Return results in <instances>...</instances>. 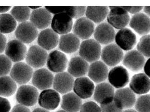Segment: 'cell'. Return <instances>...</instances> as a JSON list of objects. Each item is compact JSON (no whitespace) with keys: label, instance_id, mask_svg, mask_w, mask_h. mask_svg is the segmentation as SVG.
I'll return each mask as SVG.
<instances>
[{"label":"cell","instance_id":"obj_1","mask_svg":"<svg viewBox=\"0 0 150 112\" xmlns=\"http://www.w3.org/2000/svg\"><path fill=\"white\" fill-rule=\"evenodd\" d=\"M101 53L100 44L93 39L85 40L81 43L79 47L80 57L90 63L99 59Z\"/></svg>","mask_w":150,"mask_h":112},{"label":"cell","instance_id":"obj_2","mask_svg":"<svg viewBox=\"0 0 150 112\" xmlns=\"http://www.w3.org/2000/svg\"><path fill=\"white\" fill-rule=\"evenodd\" d=\"M107 15V20L111 27L117 29H123L130 21L128 12L122 6H111Z\"/></svg>","mask_w":150,"mask_h":112},{"label":"cell","instance_id":"obj_3","mask_svg":"<svg viewBox=\"0 0 150 112\" xmlns=\"http://www.w3.org/2000/svg\"><path fill=\"white\" fill-rule=\"evenodd\" d=\"M39 98V93L35 87L30 85H22L17 90L16 100L20 105L32 106L36 104Z\"/></svg>","mask_w":150,"mask_h":112},{"label":"cell","instance_id":"obj_4","mask_svg":"<svg viewBox=\"0 0 150 112\" xmlns=\"http://www.w3.org/2000/svg\"><path fill=\"white\" fill-rule=\"evenodd\" d=\"M47 52L41 47L34 45L28 49L25 57L27 64L31 68H42L47 62Z\"/></svg>","mask_w":150,"mask_h":112},{"label":"cell","instance_id":"obj_5","mask_svg":"<svg viewBox=\"0 0 150 112\" xmlns=\"http://www.w3.org/2000/svg\"><path fill=\"white\" fill-rule=\"evenodd\" d=\"M33 75L31 67L24 62H18L15 64L10 72L11 78L21 85L28 83L32 78Z\"/></svg>","mask_w":150,"mask_h":112},{"label":"cell","instance_id":"obj_6","mask_svg":"<svg viewBox=\"0 0 150 112\" xmlns=\"http://www.w3.org/2000/svg\"><path fill=\"white\" fill-rule=\"evenodd\" d=\"M27 47L18 40H13L8 42L5 48V54L14 62H20L26 57Z\"/></svg>","mask_w":150,"mask_h":112},{"label":"cell","instance_id":"obj_7","mask_svg":"<svg viewBox=\"0 0 150 112\" xmlns=\"http://www.w3.org/2000/svg\"><path fill=\"white\" fill-rule=\"evenodd\" d=\"M51 25L52 30L56 34L64 35L72 29V18L64 13L56 14L52 18Z\"/></svg>","mask_w":150,"mask_h":112},{"label":"cell","instance_id":"obj_8","mask_svg":"<svg viewBox=\"0 0 150 112\" xmlns=\"http://www.w3.org/2000/svg\"><path fill=\"white\" fill-rule=\"evenodd\" d=\"M38 34V28L31 22H23L16 28L15 36L18 41L23 44H30L37 38Z\"/></svg>","mask_w":150,"mask_h":112},{"label":"cell","instance_id":"obj_9","mask_svg":"<svg viewBox=\"0 0 150 112\" xmlns=\"http://www.w3.org/2000/svg\"><path fill=\"white\" fill-rule=\"evenodd\" d=\"M113 101L120 109L129 108L135 104L136 96L129 88H121L115 92Z\"/></svg>","mask_w":150,"mask_h":112},{"label":"cell","instance_id":"obj_10","mask_svg":"<svg viewBox=\"0 0 150 112\" xmlns=\"http://www.w3.org/2000/svg\"><path fill=\"white\" fill-rule=\"evenodd\" d=\"M101 56L105 64L109 66H114L122 60L123 52L117 45L110 44L103 49Z\"/></svg>","mask_w":150,"mask_h":112},{"label":"cell","instance_id":"obj_11","mask_svg":"<svg viewBox=\"0 0 150 112\" xmlns=\"http://www.w3.org/2000/svg\"><path fill=\"white\" fill-rule=\"evenodd\" d=\"M54 80L53 75L46 69H39L33 73L32 82L40 90H45L52 86Z\"/></svg>","mask_w":150,"mask_h":112},{"label":"cell","instance_id":"obj_12","mask_svg":"<svg viewBox=\"0 0 150 112\" xmlns=\"http://www.w3.org/2000/svg\"><path fill=\"white\" fill-rule=\"evenodd\" d=\"M47 66L51 72H63L67 68L68 59L64 53L60 51H53L48 56Z\"/></svg>","mask_w":150,"mask_h":112},{"label":"cell","instance_id":"obj_13","mask_svg":"<svg viewBox=\"0 0 150 112\" xmlns=\"http://www.w3.org/2000/svg\"><path fill=\"white\" fill-rule=\"evenodd\" d=\"M95 85L92 80L86 77L78 78L74 82L73 90L80 99H86L93 95Z\"/></svg>","mask_w":150,"mask_h":112},{"label":"cell","instance_id":"obj_14","mask_svg":"<svg viewBox=\"0 0 150 112\" xmlns=\"http://www.w3.org/2000/svg\"><path fill=\"white\" fill-rule=\"evenodd\" d=\"M61 98L58 92L53 89L44 90L40 93L38 103L40 106L47 110H54L59 105Z\"/></svg>","mask_w":150,"mask_h":112},{"label":"cell","instance_id":"obj_15","mask_svg":"<svg viewBox=\"0 0 150 112\" xmlns=\"http://www.w3.org/2000/svg\"><path fill=\"white\" fill-rule=\"evenodd\" d=\"M73 31L74 35L79 38L87 40L95 31V25L87 18H81L75 22L73 27Z\"/></svg>","mask_w":150,"mask_h":112},{"label":"cell","instance_id":"obj_16","mask_svg":"<svg viewBox=\"0 0 150 112\" xmlns=\"http://www.w3.org/2000/svg\"><path fill=\"white\" fill-rule=\"evenodd\" d=\"M108 80L112 87L121 89L129 82L128 72L122 66L113 68L108 73Z\"/></svg>","mask_w":150,"mask_h":112},{"label":"cell","instance_id":"obj_17","mask_svg":"<svg viewBox=\"0 0 150 112\" xmlns=\"http://www.w3.org/2000/svg\"><path fill=\"white\" fill-rule=\"evenodd\" d=\"M74 79L69 73L63 72L56 75L53 80V88L61 94H67L73 89Z\"/></svg>","mask_w":150,"mask_h":112},{"label":"cell","instance_id":"obj_18","mask_svg":"<svg viewBox=\"0 0 150 112\" xmlns=\"http://www.w3.org/2000/svg\"><path fill=\"white\" fill-rule=\"evenodd\" d=\"M115 40L117 45L124 51H129L132 49L137 42L135 34L127 28L120 29L117 33Z\"/></svg>","mask_w":150,"mask_h":112},{"label":"cell","instance_id":"obj_19","mask_svg":"<svg viewBox=\"0 0 150 112\" xmlns=\"http://www.w3.org/2000/svg\"><path fill=\"white\" fill-rule=\"evenodd\" d=\"M114 29L108 23H103L98 25L94 31V36L99 44H108L115 39Z\"/></svg>","mask_w":150,"mask_h":112},{"label":"cell","instance_id":"obj_20","mask_svg":"<svg viewBox=\"0 0 150 112\" xmlns=\"http://www.w3.org/2000/svg\"><path fill=\"white\" fill-rule=\"evenodd\" d=\"M114 94L113 87L109 83L103 82L96 86L93 98L99 104H106L113 101Z\"/></svg>","mask_w":150,"mask_h":112},{"label":"cell","instance_id":"obj_21","mask_svg":"<svg viewBox=\"0 0 150 112\" xmlns=\"http://www.w3.org/2000/svg\"><path fill=\"white\" fill-rule=\"evenodd\" d=\"M52 17L51 13L45 8H38L31 13V23L38 29H45L51 24Z\"/></svg>","mask_w":150,"mask_h":112},{"label":"cell","instance_id":"obj_22","mask_svg":"<svg viewBox=\"0 0 150 112\" xmlns=\"http://www.w3.org/2000/svg\"><path fill=\"white\" fill-rule=\"evenodd\" d=\"M123 63L126 68L133 72H137L143 68L145 64L144 56L137 51L127 52L124 57Z\"/></svg>","mask_w":150,"mask_h":112},{"label":"cell","instance_id":"obj_23","mask_svg":"<svg viewBox=\"0 0 150 112\" xmlns=\"http://www.w3.org/2000/svg\"><path fill=\"white\" fill-rule=\"evenodd\" d=\"M59 42L58 34L49 28L42 30L38 36V44L45 50L49 51L55 48L58 44Z\"/></svg>","mask_w":150,"mask_h":112},{"label":"cell","instance_id":"obj_24","mask_svg":"<svg viewBox=\"0 0 150 112\" xmlns=\"http://www.w3.org/2000/svg\"><path fill=\"white\" fill-rule=\"evenodd\" d=\"M129 25L140 35H146L150 32V18L142 13L136 14L130 19Z\"/></svg>","mask_w":150,"mask_h":112},{"label":"cell","instance_id":"obj_25","mask_svg":"<svg viewBox=\"0 0 150 112\" xmlns=\"http://www.w3.org/2000/svg\"><path fill=\"white\" fill-rule=\"evenodd\" d=\"M129 86L134 93L139 95L146 94L150 89V79L145 74H137L132 77Z\"/></svg>","mask_w":150,"mask_h":112},{"label":"cell","instance_id":"obj_26","mask_svg":"<svg viewBox=\"0 0 150 112\" xmlns=\"http://www.w3.org/2000/svg\"><path fill=\"white\" fill-rule=\"evenodd\" d=\"M87 73L92 81L100 83L105 81L108 77V68L102 61H96L90 66Z\"/></svg>","mask_w":150,"mask_h":112},{"label":"cell","instance_id":"obj_27","mask_svg":"<svg viewBox=\"0 0 150 112\" xmlns=\"http://www.w3.org/2000/svg\"><path fill=\"white\" fill-rule=\"evenodd\" d=\"M88 64L85 59L80 57L72 58L68 66V72L73 77H83L88 73Z\"/></svg>","mask_w":150,"mask_h":112},{"label":"cell","instance_id":"obj_28","mask_svg":"<svg viewBox=\"0 0 150 112\" xmlns=\"http://www.w3.org/2000/svg\"><path fill=\"white\" fill-rule=\"evenodd\" d=\"M79 47V39L74 34H66L62 35L59 38V48L65 53H74L78 51Z\"/></svg>","mask_w":150,"mask_h":112},{"label":"cell","instance_id":"obj_29","mask_svg":"<svg viewBox=\"0 0 150 112\" xmlns=\"http://www.w3.org/2000/svg\"><path fill=\"white\" fill-rule=\"evenodd\" d=\"M62 107L67 112H78L82 106V101L79 96L73 92L65 94L62 98Z\"/></svg>","mask_w":150,"mask_h":112},{"label":"cell","instance_id":"obj_30","mask_svg":"<svg viewBox=\"0 0 150 112\" xmlns=\"http://www.w3.org/2000/svg\"><path fill=\"white\" fill-rule=\"evenodd\" d=\"M108 13V8L103 6H89L86 8V12L87 18L96 23H100L104 20Z\"/></svg>","mask_w":150,"mask_h":112},{"label":"cell","instance_id":"obj_31","mask_svg":"<svg viewBox=\"0 0 150 112\" xmlns=\"http://www.w3.org/2000/svg\"><path fill=\"white\" fill-rule=\"evenodd\" d=\"M17 85L11 77L8 76L0 77V96L9 97L15 93Z\"/></svg>","mask_w":150,"mask_h":112},{"label":"cell","instance_id":"obj_32","mask_svg":"<svg viewBox=\"0 0 150 112\" xmlns=\"http://www.w3.org/2000/svg\"><path fill=\"white\" fill-rule=\"evenodd\" d=\"M17 22L11 15L2 14L0 15V33L8 34L16 29Z\"/></svg>","mask_w":150,"mask_h":112},{"label":"cell","instance_id":"obj_33","mask_svg":"<svg viewBox=\"0 0 150 112\" xmlns=\"http://www.w3.org/2000/svg\"><path fill=\"white\" fill-rule=\"evenodd\" d=\"M11 16L17 21L26 22L30 17V9L28 7H18L12 8L11 11Z\"/></svg>","mask_w":150,"mask_h":112},{"label":"cell","instance_id":"obj_34","mask_svg":"<svg viewBox=\"0 0 150 112\" xmlns=\"http://www.w3.org/2000/svg\"><path fill=\"white\" fill-rule=\"evenodd\" d=\"M45 8L51 13L67 14L72 18H77V6H56V7H45Z\"/></svg>","mask_w":150,"mask_h":112},{"label":"cell","instance_id":"obj_35","mask_svg":"<svg viewBox=\"0 0 150 112\" xmlns=\"http://www.w3.org/2000/svg\"><path fill=\"white\" fill-rule=\"evenodd\" d=\"M137 49L144 56L150 57V35H144L141 38Z\"/></svg>","mask_w":150,"mask_h":112},{"label":"cell","instance_id":"obj_36","mask_svg":"<svg viewBox=\"0 0 150 112\" xmlns=\"http://www.w3.org/2000/svg\"><path fill=\"white\" fill-rule=\"evenodd\" d=\"M135 107L137 112H150V95L140 97L135 103Z\"/></svg>","mask_w":150,"mask_h":112},{"label":"cell","instance_id":"obj_37","mask_svg":"<svg viewBox=\"0 0 150 112\" xmlns=\"http://www.w3.org/2000/svg\"><path fill=\"white\" fill-rule=\"evenodd\" d=\"M12 63L6 56L0 55V76H6L11 70Z\"/></svg>","mask_w":150,"mask_h":112},{"label":"cell","instance_id":"obj_38","mask_svg":"<svg viewBox=\"0 0 150 112\" xmlns=\"http://www.w3.org/2000/svg\"><path fill=\"white\" fill-rule=\"evenodd\" d=\"M80 110V112H101L100 107L93 101L85 103L81 106Z\"/></svg>","mask_w":150,"mask_h":112},{"label":"cell","instance_id":"obj_39","mask_svg":"<svg viewBox=\"0 0 150 112\" xmlns=\"http://www.w3.org/2000/svg\"><path fill=\"white\" fill-rule=\"evenodd\" d=\"M100 108L101 112H122V110L116 106L114 101L106 104H100Z\"/></svg>","mask_w":150,"mask_h":112},{"label":"cell","instance_id":"obj_40","mask_svg":"<svg viewBox=\"0 0 150 112\" xmlns=\"http://www.w3.org/2000/svg\"><path fill=\"white\" fill-rule=\"evenodd\" d=\"M11 106L7 99L0 97V112H9Z\"/></svg>","mask_w":150,"mask_h":112},{"label":"cell","instance_id":"obj_41","mask_svg":"<svg viewBox=\"0 0 150 112\" xmlns=\"http://www.w3.org/2000/svg\"><path fill=\"white\" fill-rule=\"evenodd\" d=\"M7 45V39L3 34L0 33V54L3 53Z\"/></svg>","mask_w":150,"mask_h":112},{"label":"cell","instance_id":"obj_42","mask_svg":"<svg viewBox=\"0 0 150 112\" xmlns=\"http://www.w3.org/2000/svg\"><path fill=\"white\" fill-rule=\"evenodd\" d=\"M11 112H31L27 106L23 105H17L14 106Z\"/></svg>","mask_w":150,"mask_h":112},{"label":"cell","instance_id":"obj_43","mask_svg":"<svg viewBox=\"0 0 150 112\" xmlns=\"http://www.w3.org/2000/svg\"><path fill=\"white\" fill-rule=\"evenodd\" d=\"M144 8L142 6H133L131 7L128 12H130V13L137 14L138 13V12L141 11Z\"/></svg>","mask_w":150,"mask_h":112},{"label":"cell","instance_id":"obj_44","mask_svg":"<svg viewBox=\"0 0 150 112\" xmlns=\"http://www.w3.org/2000/svg\"><path fill=\"white\" fill-rule=\"evenodd\" d=\"M144 71L145 75L150 78V58L148 59L144 65Z\"/></svg>","mask_w":150,"mask_h":112},{"label":"cell","instance_id":"obj_45","mask_svg":"<svg viewBox=\"0 0 150 112\" xmlns=\"http://www.w3.org/2000/svg\"><path fill=\"white\" fill-rule=\"evenodd\" d=\"M11 8V6H4V7H1L0 6V13H4V12H7Z\"/></svg>","mask_w":150,"mask_h":112},{"label":"cell","instance_id":"obj_46","mask_svg":"<svg viewBox=\"0 0 150 112\" xmlns=\"http://www.w3.org/2000/svg\"><path fill=\"white\" fill-rule=\"evenodd\" d=\"M32 112H50L47 110L45 109L42 108H38L34 110Z\"/></svg>","mask_w":150,"mask_h":112},{"label":"cell","instance_id":"obj_47","mask_svg":"<svg viewBox=\"0 0 150 112\" xmlns=\"http://www.w3.org/2000/svg\"><path fill=\"white\" fill-rule=\"evenodd\" d=\"M144 12L146 13L147 16L150 17V6H146L144 8Z\"/></svg>","mask_w":150,"mask_h":112},{"label":"cell","instance_id":"obj_48","mask_svg":"<svg viewBox=\"0 0 150 112\" xmlns=\"http://www.w3.org/2000/svg\"><path fill=\"white\" fill-rule=\"evenodd\" d=\"M29 8H32V9H33V10H36V9H38V8H40L41 7L40 6H30V7H29Z\"/></svg>","mask_w":150,"mask_h":112},{"label":"cell","instance_id":"obj_49","mask_svg":"<svg viewBox=\"0 0 150 112\" xmlns=\"http://www.w3.org/2000/svg\"><path fill=\"white\" fill-rule=\"evenodd\" d=\"M122 112H137L133 109H127L125 111H122Z\"/></svg>","mask_w":150,"mask_h":112},{"label":"cell","instance_id":"obj_50","mask_svg":"<svg viewBox=\"0 0 150 112\" xmlns=\"http://www.w3.org/2000/svg\"><path fill=\"white\" fill-rule=\"evenodd\" d=\"M56 112H67L66 111H64V110H59V111H57Z\"/></svg>","mask_w":150,"mask_h":112}]
</instances>
